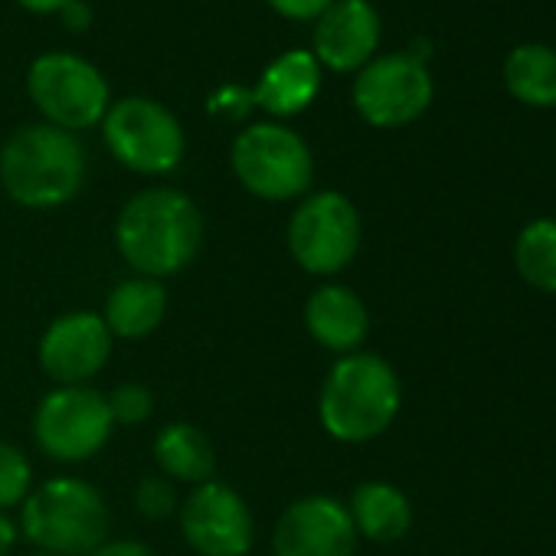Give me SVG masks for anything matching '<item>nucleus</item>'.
<instances>
[{"instance_id": "obj_22", "label": "nucleus", "mask_w": 556, "mask_h": 556, "mask_svg": "<svg viewBox=\"0 0 556 556\" xmlns=\"http://www.w3.org/2000/svg\"><path fill=\"white\" fill-rule=\"evenodd\" d=\"M34 491V465L14 442L0 439V510L24 504Z\"/></svg>"}, {"instance_id": "obj_19", "label": "nucleus", "mask_w": 556, "mask_h": 556, "mask_svg": "<svg viewBox=\"0 0 556 556\" xmlns=\"http://www.w3.org/2000/svg\"><path fill=\"white\" fill-rule=\"evenodd\" d=\"M154 458L170 481L206 484L216 471V452L203 429L193 422H167L154 439Z\"/></svg>"}, {"instance_id": "obj_24", "label": "nucleus", "mask_w": 556, "mask_h": 556, "mask_svg": "<svg viewBox=\"0 0 556 556\" xmlns=\"http://www.w3.org/2000/svg\"><path fill=\"white\" fill-rule=\"evenodd\" d=\"M135 504L148 520H164L177 510V491L164 475H144L135 488Z\"/></svg>"}, {"instance_id": "obj_6", "label": "nucleus", "mask_w": 556, "mask_h": 556, "mask_svg": "<svg viewBox=\"0 0 556 556\" xmlns=\"http://www.w3.org/2000/svg\"><path fill=\"white\" fill-rule=\"evenodd\" d=\"M102 138L118 164L148 177L177 170L187 151L177 115L144 96H128L109 105L102 118Z\"/></svg>"}, {"instance_id": "obj_13", "label": "nucleus", "mask_w": 556, "mask_h": 556, "mask_svg": "<svg viewBox=\"0 0 556 556\" xmlns=\"http://www.w3.org/2000/svg\"><path fill=\"white\" fill-rule=\"evenodd\" d=\"M112 357V331L96 312H70L40 338V367L60 387H86Z\"/></svg>"}, {"instance_id": "obj_23", "label": "nucleus", "mask_w": 556, "mask_h": 556, "mask_svg": "<svg viewBox=\"0 0 556 556\" xmlns=\"http://www.w3.org/2000/svg\"><path fill=\"white\" fill-rule=\"evenodd\" d=\"M105 403L115 426H144L154 413V393L144 383H122L105 396Z\"/></svg>"}, {"instance_id": "obj_10", "label": "nucleus", "mask_w": 556, "mask_h": 556, "mask_svg": "<svg viewBox=\"0 0 556 556\" xmlns=\"http://www.w3.org/2000/svg\"><path fill=\"white\" fill-rule=\"evenodd\" d=\"M112 413L99 390L60 387L47 393L34 413V439L56 462H86L112 439Z\"/></svg>"}, {"instance_id": "obj_7", "label": "nucleus", "mask_w": 556, "mask_h": 556, "mask_svg": "<svg viewBox=\"0 0 556 556\" xmlns=\"http://www.w3.org/2000/svg\"><path fill=\"white\" fill-rule=\"evenodd\" d=\"M27 89L47 125L63 131H86L102 125L109 112L105 76L76 53H43L27 73Z\"/></svg>"}, {"instance_id": "obj_25", "label": "nucleus", "mask_w": 556, "mask_h": 556, "mask_svg": "<svg viewBox=\"0 0 556 556\" xmlns=\"http://www.w3.org/2000/svg\"><path fill=\"white\" fill-rule=\"evenodd\" d=\"M265 4L289 21H318L334 0H265Z\"/></svg>"}, {"instance_id": "obj_26", "label": "nucleus", "mask_w": 556, "mask_h": 556, "mask_svg": "<svg viewBox=\"0 0 556 556\" xmlns=\"http://www.w3.org/2000/svg\"><path fill=\"white\" fill-rule=\"evenodd\" d=\"M92 556H154V549L138 540H105Z\"/></svg>"}, {"instance_id": "obj_14", "label": "nucleus", "mask_w": 556, "mask_h": 556, "mask_svg": "<svg viewBox=\"0 0 556 556\" xmlns=\"http://www.w3.org/2000/svg\"><path fill=\"white\" fill-rule=\"evenodd\" d=\"M380 14L370 0H334L315 21V60L331 73H361L380 47Z\"/></svg>"}, {"instance_id": "obj_4", "label": "nucleus", "mask_w": 556, "mask_h": 556, "mask_svg": "<svg viewBox=\"0 0 556 556\" xmlns=\"http://www.w3.org/2000/svg\"><path fill=\"white\" fill-rule=\"evenodd\" d=\"M24 536L40 553L92 556L109 540V507L83 478H53L24 501Z\"/></svg>"}, {"instance_id": "obj_30", "label": "nucleus", "mask_w": 556, "mask_h": 556, "mask_svg": "<svg viewBox=\"0 0 556 556\" xmlns=\"http://www.w3.org/2000/svg\"><path fill=\"white\" fill-rule=\"evenodd\" d=\"M30 556H56V553H30Z\"/></svg>"}, {"instance_id": "obj_18", "label": "nucleus", "mask_w": 556, "mask_h": 556, "mask_svg": "<svg viewBox=\"0 0 556 556\" xmlns=\"http://www.w3.org/2000/svg\"><path fill=\"white\" fill-rule=\"evenodd\" d=\"M348 514L354 520L357 536L374 543L403 540L413 527V504L409 497L390 481H364L354 488L348 501Z\"/></svg>"}, {"instance_id": "obj_21", "label": "nucleus", "mask_w": 556, "mask_h": 556, "mask_svg": "<svg viewBox=\"0 0 556 556\" xmlns=\"http://www.w3.org/2000/svg\"><path fill=\"white\" fill-rule=\"evenodd\" d=\"M514 268L543 295H556V219L536 216L514 239Z\"/></svg>"}, {"instance_id": "obj_15", "label": "nucleus", "mask_w": 556, "mask_h": 556, "mask_svg": "<svg viewBox=\"0 0 556 556\" xmlns=\"http://www.w3.org/2000/svg\"><path fill=\"white\" fill-rule=\"evenodd\" d=\"M321 92V63L312 50H292L271 60L249 92L252 105L265 109L271 118L302 115Z\"/></svg>"}, {"instance_id": "obj_8", "label": "nucleus", "mask_w": 556, "mask_h": 556, "mask_svg": "<svg viewBox=\"0 0 556 556\" xmlns=\"http://www.w3.org/2000/svg\"><path fill=\"white\" fill-rule=\"evenodd\" d=\"M361 213L338 190L308 193L289 219V252L308 275L344 271L361 249Z\"/></svg>"}, {"instance_id": "obj_17", "label": "nucleus", "mask_w": 556, "mask_h": 556, "mask_svg": "<svg viewBox=\"0 0 556 556\" xmlns=\"http://www.w3.org/2000/svg\"><path fill=\"white\" fill-rule=\"evenodd\" d=\"M164 312H167L164 286L157 282V278L135 275L109 292L102 321L112 331V338L138 341V338H148L161 328Z\"/></svg>"}, {"instance_id": "obj_1", "label": "nucleus", "mask_w": 556, "mask_h": 556, "mask_svg": "<svg viewBox=\"0 0 556 556\" xmlns=\"http://www.w3.org/2000/svg\"><path fill=\"white\" fill-rule=\"evenodd\" d=\"M115 245L138 275L161 282L197 258L203 245V216L184 190L151 187L122 206Z\"/></svg>"}, {"instance_id": "obj_3", "label": "nucleus", "mask_w": 556, "mask_h": 556, "mask_svg": "<svg viewBox=\"0 0 556 556\" xmlns=\"http://www.w3.org/2000/svg\"><path fill=\"white\" fill-rule=\"evenodd\" d=\"M86 184V151L73 131L24 125L0 148V187L27 210H56Z\"/></svg>"}, {"instance_id": "obj_27", "label": "nucleus", "mask_w": 556, "mask_h": 556, "mask_svg": "<svg viewBox=\"0 0 556 556\" xmlns=\"http://www.w3.org/2000/svg\"><path fill=\"white\" fill-rule=\"evenodd\" d=\"M60 14H63V21H66V27H70V30H86V27H89V21H92L89 8H86V4H76V0H70V4H66Z\"/></svg>"}, {"instance_id": "obj_5", "label": "nucleus", "mask_w": 556, "mask_h": 556, "mask_svg": "<svg viewBox=\"0 0 556 556\" xmlns=\"http://www.w3.org/2000/svg\"><path fill=\"white\" fill-rule=\"evenodd\" d=\"M229 164L236 180L268 203L305 197L315 184V154L308 141L278 122L242 128L232 141Z\"/></svg>"}, {"instance_id": "obj_16", "label": "nucleus", "mask_w": 556, "mask_h": 556, "mask_svg": "<svg viewBox=\"0 0 556 556\" xmlns=\"http://www.w3.org/2000/svg\"><path fill=\"white\" fill-rule=\"evenodd\" d=\"M305 328L321 348L348 357L364 348L370 334V312L357 292L344 286H325L305 302Z\"/></svg>"}, {"instance_id": "obj_9", "label": "nucleus", "mask_w": 556, "mask_h": 556, "mask_svg": "<svg viewBox=\"0 0 556 556\" xmlns=\"http://www.w3.org/2000/svg\"><path fill=\"white\" fill-rule=\"evenodd\" d=\"M354 109L374 128H406L422 118L435 99L429 63L413 53L374 56L354 79Z\"/></svg>"}, {"instance_id": "obj_20", "label": "nucleus", "mask_w": 556, "mask_h": 556, "mask_svg": "<svg viewBox=\"0 0 556 556\" xmlns=\"http://www.w3.org/2000/svg\"><path fill=\"white\" fill-rule=\"evenodd\" d=\"M504 89L527 109H556V50L546 43H520L504 56Z\"/></svg>"}, {"instance_id": "obj_11", "label": "nucleus", "mask_w": 556, "mask_h": 556, "mask_svg": "<svg viewBox=\"0 0 556 556\" xmlns=\"http://www.w3.org/2000/svg\"><path fill=\"white\" fill-rule=\"evenodd\" d=\"M180 530L200 556H245L255 543L249 504L219 481L193 488L180 507Z\"/></svg>"}, {"instance_id": "obj_2", "label": "nucleus", "mask_w": 556, "mask_h": 556, "mask_svg": "<svg viewBox=\"0 0 556 556\" xmlns=\"http://www.w3.org/2000/svg\"><path fill=\"white\" fill-rule=\"evenodd\" d=\"M403 406V383L390 361L380 354H348L341 357L318 396V416L331 439L361 445L383 435Z\"/></svg>"}, {"instance_id": "obj_12", "label": "nucleus", "mask_w": 556, "mask_h": 556, "mask_svg": "<svg viewBox=\"0 0 556 556\" xmlns=\"http://www.w3.org/2000/svg\"><path fill=\"white\" fill-rule=\"evenodd\" d=\"M357 530L348 504L331 494L292 501L271 530V556H354Z\"/></svg>"}, {"instance_id": "obj_28", "label": "nucleus", "mask_w": 556, "mask_h": 556, "mask_svg": "<svg viewBox=\"0 0 556 556\" xmlns=\"http://www.w3.org/2000/svg\"><path fill=\"white\" fill-rule=\"evenodd\" d=\"M14 543H17V527L4 510H0V556H8L14 549Z\"/></svg>"}, {"instance_id": "obj_29", "label": "nucleus", "mask_w": 556, "mask_h": 556, "mask_svg": "<svg viewBox=\"0 0 556 556\" xmlns=\"http://www.w3.org/2000/svg\"><path fill=\"white\" fill-rule=\"evenodd\" d=\"M24 11H34V14H60L70 0H17Z\"/></svg>"}]
</instances>
